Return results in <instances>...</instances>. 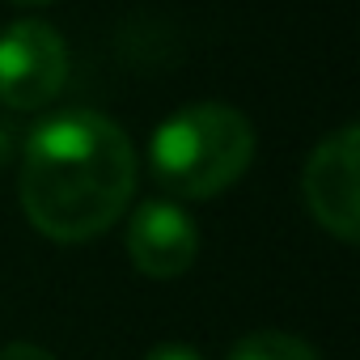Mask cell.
Here are the masks:
<instances>
[{
	"label": "cell",
	"mask_w": 360,
	"mask_h": 360,
	"mask_svg": "<svg viewBox=\"0 0 360 360\" xmlns=\"http://www.w3.org/2000/svg\"><path fill=\"white\" fill-rule=\"evenodd\" d=\"M255 157V127L225 102L174 110L148 140L153 178L183 200H212L233 187Z\"/></svg>",
	"instance_id": "7a4b0ae2"
},
{
	"label": "cell",
	"mask_w": 360,
	"mask_h": 360,
	"mask_svg": "<svg viewBox=\"0 0 360 360\" xmlns=\"http://www.w3.org/2000/svg\"><path fill=\"white\" fill-rule=\"evenodd\" d=\"M127 259L148 280H178L200 255V225L174 200H144L127 217Z\"/></svg>",
	"instance_id": "5b68a950"
},
{
	"label": "cell",
	"mask_w": 360,
	"mask_h": 360,
	"mask_svg": "<svg viewBox=\"0 0 360 360\" xmlns=\"http://www.w3.org/2000/svg\"><path fill=\"white\" fill-rule=\"evenodd\" d=\"M144 360H204V356L187 343H157V347L144 352Z\"/></svg>",
	"instance_id": "ba28073f"
},
{
	"label": "cell",
	"mask_w": 360,
	"mask_h": 360,
	"mask_svg": "<svg viewBox=\"0 0 360 360\" xmlns=\"http://www.w3.org/2000/svg\"><path fill=\"white\" fill-rule=\"evenodd\" d=\"M225 360H318V352L297 339V335H284V330H255V335H242Z\"/></svg>",
	"instance_id": "8992f818"
},
{
	"label": "cell",
	"mask_w": 360,
	"mask_h": 360,
	"mask_svg": "<svg viewBox=\"0 0 360 360\" xmlns=\"http://www.w3.org/2000/svg\"><path fill=\"white\" fill-rule=\"evenodd\" d=\"M68 81V47L56 26L22 18L0 30V102L9 110L47 106Z\"/></svg>",
	"instance_id": "3957f363"
},
{
	"label": "cell",
	"mask_w": 360,
	"mask_h": 360,
	"mask_svg": "<svg viewBox=\"0 0 360 360\" xmlns=\"http://www.w3.org/2000/svg\"><path fill=\"white\" fill-rule=\"evenodd\" d=\"M136 191V153L127 131L98 110L43 119L22 148L18 195L30 225L51 242L106 233Z\"/></svg>",
	"instance_id": "6da1fadb"
},
{
	"label": "cell",
	"mask_w": 360,
	"mask_h": 360,
	"mask_svg": "<svg viewBox=\"0 0 360 360\" xmlns=\"http://www.w3.org/2000/svg\"><path fill=\"white\" fill-rule=\"evenodd\" d=\"M13 5H51V0H13Z\"/></svg>",
	"instance_id": "9c48e42d"
},
{
	"label": "cell",
	"mask_w": 360,
	"mask_h": 360,
	"mask_svg": "<svg viewBox=\"0 0 360 360\" xmlns=\"http://www.w3.org/2000/svg\"><path fill=\"white\" fill-rule=\"evenodd\" d=\"M356 144L360 131L356 123H343L339 131H330L326 140H318V148L305 161L301 174V195L309 217L335 233L339 242H356L360 238V191H356Z\"/></svg>",
	"instance_id": "277c9868"
},
{
	"label": "cell",
	"mask_w": 360,
	"mask_h": 360,
	"mask_svg": "<svg viewBox=\"0 0 360 360\" xmlns=\"http://www.w3.org/2000/svg\"><path fill=\"white\" fill-rule=\"evenodd\" d=\"M0 360H56L47 347H39V343H26V339H18V343H5L0 347Z\"/></svg>",
	"instance_id": "52a82bcc"
}]
</instances>
